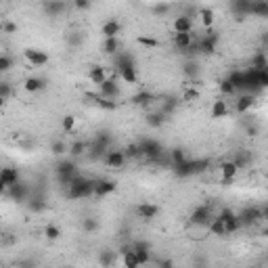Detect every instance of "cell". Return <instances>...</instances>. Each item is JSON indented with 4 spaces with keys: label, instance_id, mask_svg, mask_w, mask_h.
I'll list each match as a JSON object with an SVG mask.
<instances>
[{
    "label": "cell",
    "instance_id": "1",
    "mask_svg": "<svg viewBox=\"0 0 268 268\" xmlns=\"http://www.w3.org/2000/svg\"><path fill=\"white\" fill-rule=\"evenodd\" d=\"M92 193H94V180L78 174L71 180L69 187H67L65 195H67V199H86V197H90Z\"/></svg>",
    "mask_w": 268,
    "mask_h": 268
},
{
    "label": "cell",
    "instance_id": "2",
    "mask_svg": "<svg viewBox=\"0 0 268 268\" xmlns=\"http://www.w3.org/2000/svg\"><path fill=\"white\" fill-rule=\"evenodd\" d=\"M207 166H210V159H189L187 157L182 163L172 166V170H174V174L178 178H191V176H195V174H201Z\"/></svg>",
    "mask_w": 268,
    "mask_h": 268
},
{
    "label": "cell",
    "instance_id": "3",
    "mask_svg": "<svg viewBox=\"0 0 268 268\" xmlns=\"http://www.w3.org/2000/svg\"><path fill=\"white\" fill-rule=\"evenodd\" d=\"M140 153H143V157H147L149 161H153V163H159L166 159V149L161 147V143L157 138H145V140H140Z\"/></svg>",
    "mask_w": 268,
    "mask_h": 268
},
{
    "label": "cell",
    "instance_id": "4",
    "mask_svg": "<svg viewBox=\"0 0 268 268\" xmlns=\"http://www.w3.org/2000/svg\"><path fill=\"white\" fill-rule=\"evenodd\" d=\"M55 174L59 178V182L63 184V187H69L71 180L78 176V166H76V161H71V159H61L55 166Z\"/></svg>",
    "mask_w": 268,
    "mask_h": 268
},
{
    "label": "cell",
    "instance_id": "5",
    "mask_svg": "<svg viewBox=\"0 0 268 268\" xmlns=\"http://www.w3.org/2000/svg\"><path fill=\"white\" fill-rule=\"evenodd\" d=\"M218 42H220V34L214 32V29H210V32H205L203 36L199 38L197 42V53L199 55H214L216 48H218Z\"/></svg>",
    "mask_w": 268,
    "mask_h": 268
},
{
    "label": "cell",
    "instance_id": "6",
    "mask_svg": "<svg viewBox=\"0 0 268 268\" xmlns=\"http://www.w3.org/2000/svg\"><path fill=\"white\" fill-rule=\"evenodd\" d=\"M111 140H113V138H111V134H109V132H105V130L96 134L94 143H92V145H88V149H90V151H92V153H90L92 157H103V155H105V153L109 151Z\"/></svg>",
    "mask_w": 268,
    "mask_h": 268
},
{
    "label": "cell",
    "instance_id": "7",
    "mask_svg": "<svg viewBox=\"0 0 268 268\" xmlns=\"http://www.w3.org/2000/svg\"><path fill=\"white\" fill-rule=\"evenodd\" d=\"M67 11L65 0H42V13L50 19H59Z\"/></svg>",
    "mask_w": 268,
    "mask_h": 268
},
{
    "label": "cell",
    "instance_id": "8",
    "mask_svg": "<svg viewBox=\"0 0 268 268\" xmlns=\"http://www.w3.org/2000/svg\"><path fill=\"white\" fill-rule=\"evenodd\" d=\"M241 220V226H254L258 224V222H262V207L258 205H251V207H245V210L241 214H237Z\"/></svg>",
    "mask_w": 268,
    "mask_h": 268
},
{
    "label": "cell",
    "instance_id": "9",
    "mask_svg": "<svg viewBox=\"0 0 268 268\" xmlns=\"http://www.w3.org/2000/svg\"><path fill=\"white\" fill-rule=\"evenodd\" d=\"M210 220H212V212L207 205H197L189 216V222L193 226H207Z\"/></svg>",
    "mask_w": 268,
    "mask_h": 268
},
{
    "label": "cell",
    "instance_id": "10",
    "mask_svg": "<svg viewBox=\"0 0 268 268\" xmlns=\"http://www.w3.org/2000/svg\"><path fill=\"white\" fill-rule=\"evenodd\" d=\"M128 67H136V59L132 53H126V50H117L113 55V69L115 73H120L122 69H128Z\"/></svg>",
    "mask_w": 268,
    "mask_h": 268
},
{
    "label": "cell",
    "instance_id": "11",
    "mask_svg": "<svg viewBox=\"0 0 268 268\" xmlns=\"http://www.w3.org/2000/svg\"><path fill=\"white\" fill-rule=\"evenodd\" d=\"M23 57H25V61L32 67H44L50 61V57L44 53V50H40V48H25Z\"/></svg>",
    "mask_w": 268,
    "mask_h": 268
},
{
    "label": "cell",
    "instance_id": "12",
    "mask_svg": "<svg viewBox=\"0 0 268 268\" xmlns=\"http://www.w3.org/2000/svg\"><path fill=\"white\" fill-rule=\"evenodd\" d=\"M99 94L103 99H117L120 96V84L115 78H105L99 84Z\"/></svg>",
    "mask_w": 268,
    "mask_h": 268
},
{
    "label": "cell",
    "instance_id": "13",
    "mask_svg": "<svg viewBox=\"0 0 268 268\" xmlns=\"http://www.w3.org/2000/svg\"><path fill=\"white\" fill-rule=\"evenodd\" d=\"M130 247H132L134 254H136L140 266H145V264L151 262V243H147V241H132Z\"/></svg>",
    "mask_w": 268,
    "mask_h": 268
},
{
    "label": "cell",
    "instance_id": "14",
    "mask_svg": "<svg viewBox=\"0 0 268 268\" xmlns=\"http://www.w3.org/2000/svg\"><path fill=\"white\" fill-rule=\"evenodd\" d=\"M6 191H9L11 199L19 201V203H25V201L29 199V187H27L25 182H21V180H17L15 184H11V187H6Z\"/></svg>",
    "mask_w": 268,
    "mask_h": 268
},
{
    "label": "cell",
    "instance_id": "15",
    "mask_svg": "<svg viewBox=\"0 0 268 268\" xmlns=\"http://www.w3.org/2000/svg\"><path fill=\"white\" fill-rule=\"evenodd\" d=\"M126 155L122 149H109V151L105 153V163L109 168H115V170H122L126 166Z\"/></svg>",
    "mask_w": 268,
    "mask_h": 268
},
{
    "label": "cell",
    "instance_id": "16",
    "mask_svg": "<svg viewBox=\"0 0 268 268\" xmlns=\"http://www.w3.org/2000/svg\"><path fill=\"white\" fill-rule=\"evenodd\" d=\"M115 189H117V184L113 180H109V178H99V180H94V193L92 195L107 197V195H113Z\"/></svg>",
    "mask_w": 268,
    "mask_h": 268
},
{
    "label": "cell",
    "instance_id": "17",
    "mask_svg": "<svg viewBox=\"0 0 268 268\" xmlns=\"http://www.w3.org/2000/svg\"><path fill=\"white\" fill-rule=\"evenodd\" d=\"M239 174V168H237L235 161H222L220 163V180L222 184H230Z\"/></svg>",
    "mask_w": 268,
    "mask_h": 268
},
{
    "label": "cell",
    "instance_id": "18",
    "mask_svg": "<svg viewBox=\"0 0 268 268\" xmlns=\"http://www.w3.org/2000/svg\"><path fill=\"white\" fill-rule=\"evenodd\" d=\"M256 99H258L256 94L243 92V94L239 96V99H237V103H235V111H237V113H247V111L254 109V105H256Z\"/></svg>",
    "mask_w": 268,
    "mask_h": 268
},
{
    "label": "cell",
    "instance_id": "19",
    "mask_svg": "<svg viewBox=\"0 0 268 268\" xmlns=\"http://www.w3.org/2000/svg\"><path fill=\"white\" fill-rule=\"evenodd\" d=\"M120 32H122V23L117 19H107L101 27L103 38H120Z\"/></svg>",
    "mask_w": 268,
    "mask_h": 268
},
{
    "label": "cell",
    "instance_id": "20",
    "mask_svg": "<svg viewBox=\"0 0 268 268\" xmlns=\"http://www.w3.org/2000/svg\"><path fill=\"white\" fill-rule=\"evenodd\" d=\"M172 29H174V34L193 32V17H189V15H178L172 23Z\"/></svg>",
    "mask_w": 268,
    "mask_h": 268
},
{
    "label": "cell",
    "instance_id": "21",
    "mask_svg": "<svg viewBox=\"0 0 268 268\" xmlns=\"http://www.w3.org/2000/svg\"><path fill=\"white\" fill-rule=\"evenodd\" d=\"M230 11L239 19L247 17V15H251V0H230Z\"/></svg>",
    "mask_w": 268,
    "mask_h": 268
},
{
    "label": "cell",
    "instance_id": "22",
    "mask_svg": "<svg viewBox=\"0 0 268 268\" xmlns=\"http://www.w3.org/2000/svg\"><path fill=\"white\" fill-rule=\"evenodd\" d=\"M136 214H138V218H143V220H153V218H157V216H159V205H155V203H140L136 207Z\"/></svg>",
    "mask_w": 268,
    "mask_h": 268
},
{
    "label": "cell",
    "instance_id": "23",
    "mask_svg": "<svg viewBox=\"0 0 268 268\" xmlns=\"http://www.w3.org/2000/svg\"><path fill=\"white\" fill-rule=\"evenodd\" d=\"M153 101H155V94L149 90H138L136 94H132V99H130L134 107H149Z\"/></svg>",
    "mask_w": 268,
    "mask_h": 268
},
{
    "label": "cell",
    "instance_id": "24",
    "mask_svg": "<svg viewBox=\"0 0 268 268\" xmlns=\"http://www.w3.org/2000/svg\"><path fill=\"white\" fill-rule=\"evenodd\" d=\"M174 46L182 53H189L193 48V32H187V34H174Z\"/></svg>",
    "mask_w": 268,
    "mask_h": 268
},
{
    "label": "cell",
    "instance_id": "25",
    "mask_svg": "<svg viewBox=\"0 0 268 268\" xmlns=\"http://www.w3.org/2000/svg\"><path fill=\"white\" fill-rule=\"evenodd\" d=\"M0 180H2L6 187H11V184H15L17 180H21L19 176V170L13 168V166H6V168H0Z\"/></svg>",
    "mask_w": 268,
    "mask_h": 268
},
{
    "label": "cell",
    "instance_id": "26",
    "mask_svg": "<svg viewBox=\"0 0 268 268\" xmlns=\"http://www.w3.org/2000/svg\"><path fill=\"white\" fill-rule=\"evenodd\" d=\"M86 96H88V99H92V103L96 107H101L105 111H115L117 109V101H113V99H103L101 94H92V92H88Z\"/></svg>",
    "mask_w": 268,
    "mask_h": 268
},
{
    "label": "cell",
    "instance_id": "27",
    "mask_svg": "<svg viewBox=\"0 0 268 268\" xmlns=\"http://www.w3.org/2000/svg\"><path fill=\"white\" fill-rule=\"evenodd\" d=\"M107 78V71H105V67H101V65H90V69H88V80L92 82V84L99 86L103 80Z\"/></svg>",
    "mask_w": 268,
    "mask_h": 268
},
{
    "label": "cell",
    "instance_id": "28",
    "mask_svg": "<svg viewBox=\"0 0 268 268\" xmlns=\"http://www.w3.org/2000/svg\"><path fill=\"white\" fill-rule=\"evenodd\" d=\"M27 210L29 212H34V214H40V212H44L46 210V201H44V197L42 195H34V197H29L27 201Z\"/></svg>",
    "mask_w": 268,
    "mask_h": 268
},
{
    "label": "cell",
    "instance_id": "29",
    "mask_svg": "<svg viewBox=\"0 0 268 268\" xmlns=\"http://www.w3.org/2000/svg\"><path fill=\"white\" fill-rule=\"evenodd\" d=\"M23 88H25V92H40V90H44L46 88V82H44L42 78H27L25 80V84H23Z\"/></svg>",
    "mask_w": 268,
    "mask_h": 268
},
{
    "label": "cell",
    "instance_id": "30",
    "mask_svg": "<svg viewBox=\"0 0 268 268\" xmlns=\"http://www.w3.org/2000/svg\"><path fill=\"white\" fill-rule=\"evenodd\" d=\"M101 50L105 55H111L113 57L117 50H122V44H120V38H105L103 40V46H101Z\"/></svg>",
    "mask_w": 268,
    "mask_h": 268
},
{
    "label": "cell",
    "instance_id": "31",
    "mask_svg": "<svg viewBox=\"0 0 268 268\" xmlns=\"http://www.w3.org/2000/svg\"><path fill=\"white\" fill-rule=\"evenodd\" d=\"M251 15L254 17H268V0H251Z\"/></svg>",
    "mask_w": 268,
    "mask_h": 268
},
{
    "label": "cell",
    "instance_id": "32",
    "mask_svg": "<svg viewBox=\"0 0 268 268\" xmlns=\"http://www.w3.org/2000/svg\"><path fill=\"white\" fill-rule=\"evenodd\" d=\"M168 157H170V168H172V166H178V163H182L187 159V153H184L182 147H174V149H170Z\"/></svg>",
    "mask_w": 268,
    "mask_h": 268
},
{
    "label": "cell",
    "instance_id": "33",
    "mask_svg": "<svg viewBox=\"0 0 268 268\" xmlns=\"http://www.w3.org/2000/svg\"><path fill=\"white\" fill-rule=\"evenodd\" d=\"M228 113V105H226V101H214V105H212V117L214 120H220V117H226Z\"/></svg>",
    "mask_w": 268,
    "mask_h": 268
},
{
    "label": "cell",
    "instance_id": "34",
    "mask_svg": "<svg viewBox=\"0 0 268 268\" xmlns=\"http://www.w3.org/2000/svg\"><path fill=\"white\" fill-rule=\"evenodd\" d=\"M88 151V143L84 140H73V143L67 147V153L71 155V157H80V155H84Z\"/></svg>",
    "mask_w": 268,
    "mask_h": 268
},
{
    "label": "cell",
    "instance_id": "35",
    "mask_svg": "<svg viewBox=\"0 0 268 268\" xmlns=\"http://www.w3.org/2000/svg\"><path fill=\"white\" fill-rule=\"evenodd\" d=\"M166 120H168V115L161 113V111H155V113L147 115V124L151 126V128H161V126L166 124Z\"/></svg>",
    "mask_w": 268,
    "mask_h": 268
},
{
    "label": "cell",
    "instance_id": "36",
    "mask_svg": "<svg viewBox=\"0 0 268 268\" xmlns=\"http://www.w3.org/2000/svg\"><path fill=\"white\" fill-rule=\"evenodd\" d=\"M120 256H122V264H124L126 268H138V266H140L138 258H136V254L132 251V247H130V249H126L124 254H120Z\"/></svg>",
    "mask_w": 268,
    "mask_h": 268
},
{
    "label": "cell",
    "instance_id": "37",
    "mask_svg": "<svg viewBox=\"0 0 268 268\" xmlns=\"http://www.w3.org/2000/svg\"><path fill=\"white\" fill-rule=\"evenodd\" d=\"M207 228H210V233L212 235H218V237H224L226 235V230H224V222H222L218 216H212V220H210V224H207Z\"/></svg>",
    "mask_w": 268,
    "mask_h": 268
},
{
    "label": "cell",
    "instance_id": "38",
    "mask_svg": "<svg viewBox=\"0 0 268 268\" xmlns=\"http://www.w3.org/2000/svg\"><path fill=\"white\" fill-rule=\"evenodd\" d=\"M199 17H201V25L210 29L214 25V21H216V15L212 9H207V6H203V9H199Z\"/></svg>",
    "mask_w": 268,
    "mask_h": 268
},
{
    "label": "cell",
    "instance_id": "39",
    "mask_svg": "<svg viewBox=\"0 0 268 268\" xmlns=\"http://www.w3.org/2000/svg\"><path fill=\"white\" fill-rule=\"evenodd\" d=\"M120 80L126 82V84H136L138 82V73H136V67H128V69H122L120 73Z\"/></svg>",
    "mask_w": 268,
    "mask_h": 268
},
{
    "label": "cell",
    "instance_id": "40",
    "mask_svg": "<svg viewBox=\"0 0 268 268\" xmlns=\"http://www.w3.org/2000/svg\"><path fill=\"white\" fill-rule=\"evenodd\" d=\"M65 42H67V46L78 48V46H82V42H84V34H82V32H67L65 34Z\"/></svg>",
    "mask_w": 268,
    "mask_h": 268
},
{
    "label": "cell",
    "instance_id": "41",
    "mask_svg": "<svg viewBox=\"0 0 268 268\" xmlns=\"http://www.w3.org/2000/svg\"><path fill=\"white\" fill-rule=\"evenodd\" d=\"M251 69H268V59L264 55V50H258V53L251 57Z\"/></svg>",
    "mask_w": 268,
    "mask_h": 268
},
{
    "label": "cell",
    "instance_id": "42",
    "mask_svg": "<svg viewBox=\"0 0 268 268\" xmlns=\"http://www.w3.org/2000/svg\"><path fill=\"white\" fill-rule=\"evenodd\" d=\"M99 220L96 218H92V216H86L84 220H82V230H84L86 235H92V233H96L99 230Z\"/></svg>",
    "mask_w": 268,
    "mask_h": 268
},
{
    "label": "cell",
    "instance_id": "43",
    "mask_svg": "<svg viewBox=\"0 0 268 268\" xmlns=\"http://www.w3.org/2000/svg\"><path fill=\"white\" fill-rule=\"evenodd\" d=\"M122 151H124V155H126V159H138V157H143L138 143H130L126 149H122Z\"/></svg>",
    "mask_w": 268,
    "mask_h": 268
},
{
    "label": "cell",
    "instance_id": "44",
    "mask_svg": "<svg viewBox=\"0 0 268 268\" xmlns=\"http://www.w3.org/2000/svg\"><path fill=\"white\" fill-rule=\"evenodd\" d=\"M241 228V220H239V216H230L228 220H224V230H226V235H233L237 233V230Z\"/></svg>",
    "mask_w": 268,
    "mask_h": 268
},
{
    "label": "cell",
    "instance_id": "45",
    "mask_svg": "<svg viewBox=\"0 0 268 268\" xmlns=\"http://www.w3.org/2000/svg\"><path fill=\"white\" fill-rule=\"evenodd\" d=\"M182 73H184L187 78H197V76H199V65H197V61H184Z\"/></svg>",
    "mask_w": 268,
    "mask_h": 268
},
{
    "label": "cell",
    "instance_id": "46",
    "mask_svg": "<svg viewBox=\"0 0 268 268\" xmlns=\"http://www.w3.org/2000/svg\"><path fill=\"white\" fill-rule=\"evenodd\" d=\"M44 237H46L48 241H57L59 237H61V228L57 224H46L44 226Z\"/></svg>",
    "mask_w": 268,
    "mask_h": 268
},
{
    "label": "cell",
    "instance_id": "47",
    "mask_svg": "<svg viewBox=\"0 0 268 268\" xmlns=\"http://www.w3.org/2000/svg\"><path fill=\"white\" fill-rule=\"evenodd\" d=\"M50 153H53L55 157H61V155L67 153V145L63 140H53V143H50Z\"/></svg>",
    "mask_w": 268,
    "mask_h": 268
},
{
    "label": "cell",
    "instance_id": "48",
    "mask_svg": "<svg viewBox=\"0 0 268 268\" xmlns=\"http://www.w3.org/2000/svg\"><path fill=\"white\" fill-rule=\"evenodd\" d=\"M176 105H178V101L174 99V96H168L166 101H163V105H161V113H166L168 117L174 113V109H176Z\"/></svg>",
    "mask_w": 268,
    "mask_h": 268
},
{
    "label": "cell",
    "instance_id": "49",
    "mask_svg": "<svg viewBox=\"0 0 268 268\" xmlns=\"http://www.w3.org/2000/svg\"><path fill=\"white\" fill-rule=\"evenodd\" d=\"M151 13L155 15V17H163V15L170 13V2H155L151 6Z\"/></svg>",
    "mask_w": 268,
    "mask_h": 268
},
{
    "label": "cell",
    "instance_id": "50",
    "mask_svg": "<svg viewBox=\"0 0 268 268\" xmlns=\"http://www.w3.org/2000/svg\"><path fill=\"white\" fill-rule=\"evenodd\" d=\"M61 128L65 132H73V130H76V117H73V115H65L63 120H61Z\"/></svg>",
    "mask_w": 268,
    "mask_h": 268
},
{
    "label": "cell",
    "instance_id": "51",
    "mask_svg": "<svg viewBox=\"0 0 268 268\" xmlns=\"http://www.w3.org/2000/svg\"><path fill=\"white\" fill-rule=\"evenodd\" d=\"M220 92L222 94H224V96H233V94H237V90H235V86L233 84H230V82L224 78V80H222L220 82Z\"/></svg>",
    "mask_w": 268,
    "mask_h": 268
},
{
    "label": "cell",
    "instance_id": "52",
    "mask_svg": "<svg viewBox=\"0 0 268 268\" xmlns=\"http://www.w3.org/2000/svg\"><path fill=\"white\" fill-rule=\"evenodd\" d=\"M11 67H13V59L9 55H0V73L11 71Z\"/></svg>",
    "mask_w": 268,
    "mask_h": 268
},
{
    "label": "cell",
    "instance_id": "53",
    "mask_svg": "<svg viewBox=\"0 0 268 268\" xmlns=\"http://www.w3.org/2000/svg\"><path fill=\"white\" fill-rule=\"evenodd\" d=\"M99 262H101L103 266H111V264H115L113 251H103V254L99 256Z\"/></svg>",
    "mask_w": 268,
    "mask_h": 268
},
{
    "label": "cell",
    "instance_id": "54",
    "mask_svg": "<svg viewBox=\"0 0 268 268\" xmlns=\"http://www.w3.org/2000/svg\"><path fill=\"white\" fill-rule=\"evenodd\" d=\"M0 32L15 34V32H17V23H13V21H2V23H0Z\"/></svg>",
    "mask_w": 268,
    "mask_h": 268
},
{
    "label": "cell",
    "instance_id": "55",
    "mask_svg": "<svg viewBox=\"0 0 268 268\" xmlns=\"http://www.w3.org/2000/svg\"><path fill=\"white\" fill-rule=\"evenodd\" d=\"M136 42L143 44V46H147V48H155V46H157V40H155V38H147V36H138Z\"/></svg>",
    "mask_w": 268,
    "mask_h": 268
},
{
    "label": "cell",
    "instance_id": "56",
    "mask_svg": "<svg viewBox=\"0 0 268 268\" xmlns=\"http://www.w3.org/2000/svg\"><path fill=\"white\" fill-rule=\"evenodd\" d=\"M182 99L184 101H197L199 99V90H195V88H184Z\"/></svg>",
    "mask_w": 268,
    "mask_h": 268
},
{
    "label": "cell",
    "instance_id": "57",
    "mask_svg": "<svg viewBox=\"0 0 268 268\" xmlns=\"http://www.w3.org/2000/svg\"><path fill=\"white\" fill-rule=\"evenodd\" d=\"M11 94H13V88L9 82H0V96H2V99H9Z\"/></svg>",
    "mask_w": 268,
    "mask_h": 268
},
{
    "label": "cell",
    "instance_id": "58",
    "mask_svg": "<svg viewBox=\"0 0 268 268\" xmlns=\"http://www.w3.org/2000/svg\"><path fill=\"white\" fill-rule=\"evenodd\" d=\"M73 6L78 11H88L92 6V0H73Z\"/></svg>",
    "mask_w": 268,
    "mask_h": 268
},
{
    "label": "cell",
    "instance_id": "59",
    "mask_svg": "<svg viewBox=\"0 0 268 268\" xmlns=\"http://www.w3.org/2000/svg\"><path fill=\"white\" fill-rule=\"evenodd\" d=\"M230 216H235V212H233V210H228V207H224V210H220L218 218H220L222 222H224V220H228V218H230Z\"/></svg>",
    "mask_w": 268,
    "mask_h": 268
},
{
    "label": "cell",
    "instance_id": "60",
    "mask_svg": "<svg viewBox=\"0 0 268 268\" xmlns=\"http://www.w3.org/2000/svg\"><path fill=\"white\" fill-rule=\"evenodd\" d=\"M4 193H6V184L0 180V195H4Z\"/></svg>",
    "mask_w": 268,
    "mask_h": 268
},
{
    "label": "cell",
    "instance_id": "61",
    "mask_svg": "<svg viewBox=\"0 0 268 268\" xmlns=\"http://www.w3.org/2000/svg\"><path fill=\"white\" fill-rule=\"evenodd\" d=\"M4 103H6V99H2V96H0V109L4 107Z\"/></svg>",
    "mask_w": 268,
    "mask_h": 268
}]
</instances>
